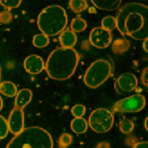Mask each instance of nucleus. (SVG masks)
<instances>
[{
    "instance_id": "nucleus-1",
    "label": "nucleus",
    "mask_w": 148,
    "mask_h": 148,
    "mask_svg": "<svg viewBox=\"0 0 148 148\" xmlns=\"http://www.w3.org/2000/svg\"><path fill=\"white\" fill-rule=\"evenodd\" d=\"M116 27L123 35L136 40L148 38V8L141 3H127L116 15Z\"/></svg>"
},
{
    "instance_id": "nucleus-2",
    "label": "nucleus",
    "mask_w": 148,
    "mask_h": 148,
    "mask_svg": "<svg viewBox=\"0 0 148 148\" xmlns=\"http://www.w3.org/2000/svg\"><path fill=\"white\" fill-rule=\"evenodd\" d=\"M79 60L78 53L73 48L59 47L53 51L47 58V73L55 80L68 79L75 72Z\"/></svg>"
},
{
    "instance_id": "nucleus-3",
    "label": "nucleus",
    "mask_w": 148,
    "mask_h": 148,
    "mask_svg": "<svg viewBox=\"0 0 148 148\" xmlns=\"http://www.w3.org/2000/svg\"><path fill=\"white\" fill-rule=\"evenodd\" d=\"M53 140L43 128L32 126L24 128L10 141L6 148H53Z\"/></svg>"
},
{
    "instance_id": "nucleus-4",
    "label": "nucleus",
    "mask_w": 148,
    "mask_h": 148,
    "mask_svg": "<svg viewBox=\"0 0 148 148\" xmlns=\"http://www.w3.org/2000/svg\"><path fill=\"white\" fill-rule=\"evenodd\" d=\"M68 22L65 10L59 5H51L43 9L38 15L37 24L43 34L54 36L64 31Z\"/></svg>"
},
{
    "instance_id": "nucleus-5",
    "label": "nucleus",
    "mask_w": 148,
    "mask_h": 148,
    "mask_svg": "<svg viewBox=\"0 0 148 148\" xmlns=\"http://www.w3.org/2000/svg\"><path fill=\"white\" fill-rule=\"evenodd\" d=\"M111 64L106 60L94 61L87 69L84 76V82L86 86L92 89L100 86L112 73Z\"/></svg>"
},
{
    "instance_id": "nucleus-6",
    "label": "nucleus",
    "mask_w": 148,
    "mask_h": 148,
    "mask_svg": "<svg viewBox=\"0 0 148 148\" xmlns=\"http://www.w3.org/2000/svg\"><path fill=\"white\" fill-rule=\"evenodd\" d=\"M114 116L111 112L104 108H98L91 113L89 118L90 127L95 132L103 133L112 127Z\"/></svg>"
},
{
    "instance_id": "nucleus-7",
    "label": "nucleus",
    "mask_w": 148,
    "mask_h": 148,
    "mask_svg": "<svg viewBox=\"0 0 148 148\" xmlns=\"http://www.w3.org/2000/svg\"><path fill=\"white\" fill-rule=\"evenodd\" d=\"M145 97L141 94L132 95L117 101L113 106V110L119 112H137L145 106Z\"/></svg>"
},
{
    "instance_id": "nucleus-8",
    "label": "nucleus",
    "mask_w": 148,
    "mask_h": 148,
    "mask_svg": "<svg viewBox=\"0 0 148 148\" xmlns=\"http://www.w3.org/2000/svg\"><path fill=\"white\" fill-rule=\"evenodd\" d=\"M89 40L93 46L99 49L108 47L112 41L110 32L103 29L102 27L93 28L90 34Z\"/></svg>"
},
{
    "instance_id": "nucleus-9",
    "label": "nucleus",
    "mask_w": 148,
    "mask_h": 148,
    "mask_svg": "<svg viewBox=\"0 0 148 148\" xmlns=\"http://www.w3.org/2000/svg\"><path fill=\"white\" fill-rule=\"evenodd\" d=\"M138 83L137 79L134 74L125 73L116 80L114 86L118 93L123 94L134 90L137 86Z\"/></svg>"
},
{
    "instance_id": "nucleus-10",
    "label": "nucleus",
    "mask_w": 148,
    "mask_h": 148,
    "mask_svg": "<svg viewBox=\"0 0 148 148\" xmlns=\"http://www.w3.org/2000/svg\"><path fill=\"white\" fill-rule=\"evenodd\" d=\"M24 112L23 109L14 107L8 118L9 130L12 134L16 135L24 129Z\"/></svg>"
},
{
    "instance_id": "nucleus-11",
    "label": "nucleus",
    "mask_w": 148,
    "mask_h": 148,
    "mask_svg": "<svg viewBox=\"0 0 148 148\" xmlns=\"http://www.w3.org/2000/svg\"><path fill=\"white\" fill-rule=\"evenodd\" d=\"M24 67L28 73L37 74L40 73L45 68L43 59L37 55H32L26 58L24 61Z\"/></svg>"
},
{
    "instance_id": "nucleus-12",
    "label": "nucleus",
    "mask_w": 148,
    "mask_h": 148,
    "mask_svg": "<svg viewBox=\"0 0 148 148\" xmlns=\"http://www.w3.org/2000/svg\"><path fill=\"white\" fill-rule=\"evenodd\" d=\"M33 93L30 89L25 88L17 92L14 102V107L23 109L30 103L32 98Z\"/></svg>"
},
{
    "instance_id": "nucleus-13",
    "label": "nucleus",
    "mask_w": 148,
    "mask_h": 148,
    "mask_svg": "<svg viewBox=\"0 0 148 148\" xmlns=\"http://www.w3.org/2000/svg\"><path fill=\"white\" fill-rule=\"evenodd\" d=\"M59 40L62 47L72 48L77 43V37L75 33L67 29L61 33Z\"/></svg>"
},
{
    "instance_id": "nucleus-14",
    "label": "nucleus",
    "mask_w": 148,
    "mask_h": 148,
    "mask_svg": "<svg viewBox=\"0 0 148 148\" xmlns=\"http://www.w3.org/2000/svg\"><path fill=\"white\" fill-rule=\"evenodd\" d=\"M91 2L97 8L112 11L117 9L122 1H92Z\"/></svg>"
},
{
    "instance_id": "nucleus-15",
    "label": "nucleus",
    "mask_w": 148,
    "mask_h": 148,
    "mask_svg": "<svg viewBox=\"0 0 148 148\" xmlns=\"http://www.w3.org/2000/svg\"><path fill=\"white\" fill-rule=\"evenodd\" d=\"M0 92L7 97H12L16 96L18 89L16 86L12 82L3 81L0 83Z\"/></svg>"
},
{
    "instance_id": "nucleus-16",
    "label": "nucleus",
    "mask_w": 148,
    "mask_h": 148,
    "mask_svg": "<svg viewBox=\"0 0 148 148\" xmlns=\"http://www.w3.org/2000/svg\"><path fill=\"white\" fill-rule=\"evenodd\" d=\"M71 128L77 134H82L87 130L88 124L83 118H75L71 122Z\"/></svg>"
},
{
    "instance_id": "nucleus-17",
    "label": "nucleus",
    "mask_w": 148,
    "mask_h": 148,
    "mask_svg": "<svg viewBox=\"0 0 148 148\" xmlns=\"http://www.w3.org/2000/svg\"><path fill=\"white\" fill-rule=\"evenodd\" d=\"M71 31L74 33L80 32L84 31L87 27V23L84 19L77 18L73 19L71 23Z\"/></svg>"
},
{
    "instance_id": "nucleus-18",
    "label": "nucleus",
    "mask_w": 148,
    "mask_h": 148,
    "mask_svg": "<svg viewBox=\"0 0 148 148\" xmlns=\"http://www.w3.org/2000/svg\"><path fill=\"white\" fill-rule=\"evenodd\" d=\"M69 6L75 13H80L87 9L88 4L86 1H70Z\"/></svg>"
},
{
    "instance_id": "nucleus-19",
    "label": "nucleus",
    "mask_w": 148,
    "mask_h": 148,
    "mask_svg": "<svg viewBox=\"0 0 148 148\" xmlns=\"http://www.w3.org/2000/svg\"><path fill=\"white\" fill-rule=\"evenodd\" d=\"M34 45L38 48L45 47L49 43L48 37L43 34H38L34 36L33 39Z\"/></svg>"
},
{
    "instance_id": "nucleus-20",
    "label": "nucleus",
    "mask_w": 148,
    "mask_h": 148,
    "mask_svg": "<svg viewBox=\"0 0 148 148\" xmlns=\"http://www.w3.org/2000/svg\"><path fill=\"white\" fill-rule=\"evenodd\" d=\"M101 25L102 28L110 32L116 27V18L112 16H106L102 20Z\"/></svg>"
},
{
    "instance_id": "nucleus-21",
    "label": "nucleus",
    "mask_w": 148,
    "mask_h": 148,
    "mask_svg": "<svg viewBox=\"0 0 148 148\" xmlns=\"http://www.w3.org/2000/svg\"><path fill=\"white\" fill-rule=\"evenodd\" d=\"M119 129L123 133L129 134L134 129V124L132 121L128 119H123L119 124Z\"/></svg>"
},
{
    "instance_id": "nucleus-22",
    "label": "nucleus",
    "mask_w": 148,
    "mask_h": 148,
    "mask_svg": "<svg viewBox=\"0 0 148 148\" xmlns=\"http://www.w3.org/2000/svg\"><path fill=\"white\" fill-rule=\"evenodd\" d=\"M73 137L71 135L68 133H63L59 139V148H67L71 145Z\"/></svg>"
},
{
    "instance_id": "nucleus-23",
    "label": "nucleus",
    "mask_w": 148,
    "mask_h": 148,
    "mask_svg": "<svg viewBox=\"0 0 148 148\" xmlns=\"http://www.w3.org/2000/svg\"><path fill=\"white\" fill-rule=\"evenodd\" d=\"M9 131L8 121L0 115V140L6 137Z\"/></svg>"
},
{
    "instance_id": "nucleus-24",
    "label": "nucleus",
    "mask_w": 148,
    "mask_h": 148,
    "mask_svg": "<svg viewBox=\"0 0 148 148\" xmlns=\"http://www.w3.org/2000/svg\"><path fill=\"white\" fill-rule=\"evenodd\" d=\"M72 114L75 118H81L86 112V107L82 104L74 106L71 109Z\"/></svg>"
},
{
    "instance_id": "nucleus-25",
    "label": "nucleus",
    "mask_w": 148,
    "mask_h": 148,
    "mask_svg": "<svg viewBox=\"0 0 148 148\" xmlns=\"http://www.w3.org/2000/svg\"><path fill=\"white\" fill-rule=\"evenodd\" d=\"M21 2V1H0V4L9 11L12 8L18 7Z\"/></svg>"
},
{
    "instance_id": "nucleus-26",
    "label": "nucleus",
    "mask_w": 148,
    "mask_h": 148,
    "mask_svg": "<svg viewBox=\"0 0 148 148\" xmlns=\"http://www.w3.org/2000/svg\"><path fill=\"white\" fill-rule=\"evenodd\" d=\"M12 16L10 11H3L0 13V22L8 24L12 21Z\"/></svg>"
},
{
    "instance_id": "nucleus-27",
    "label": "nucleus",
    "mask_w": 148,
    "mask_h": 148,
    "mask_svg": "<svg viewBox=\"0 0 148 148\" xmlns=\"http://www.w3.org/2000/svg\"><path fill=\"white\" fill-rule=\"evenodd\" d=\"M141 81L145 87H148V67L144 69L141 75Z\"/></svg>"
},
{
    "instance_id": "nucleus-28",
    "label": "nucleus",
    "mask_w": 148,
    "mask_h": 148,
    "mask_svg": "<svg viewBox=\"0 0 148 148\" xmlns=\"http://www.w3.org/2000/svg\"><path fill=\"white\" fill-rule=\"evenodd\" d=\"M132 148H148V143L147 141L139 142L135 144Z\"/></svg>"
},
{
    "instance_id": "nucleus-29",
    "label": "nucleus",
    "mask_w": 148,
    "mask_h": 148,
    "mask_svg": "<svg viewBox=\"0 0 148 148\" xmlns=\"http://www.w3.org/2000/svg\"><path fill=\"white\" fill-rule=\"evenodd\" d=\"M96 148H110V145L106 142L99 143L96 146Z\"/></svg>"
},
{
    "instance_id": "nucleus-30",
    "label": "nucleus",
    "mask_w": 148,
    "mask_h": 148,
    "mask_svg": "<svg viewBox=\"0 0 148 148\" xmlns=\"http://www.w3.org/2000/svg\"><path fill=\"white\" fill-rule=\"evenodd\" d=\"M143 47L144 50L146 53L148 52V38L145 40L144 41L143 43Z\"/></svg>"
},
{
    "instance_id": "nucleus-31",
    "label": "nucleus",
    "mask_w": 148,
    "mask_h": 148,
    "mask_svg": "<svg viewBox=\"0 0 148 148\" xmlns=\"http://www.w3.org/2000/svg\"><path fill=\"white\" fill-rule=\"evenodd\" d=\"M144 126L145 130L147 131V130H148V118L147 117H146V118L145 120Z\"/></svg>"
},
{
    "instance_id": "nucleus-32",
    "label": "nucleus",
    "mask_w": 148,
    "mask_h": 148,
    "mask_svg": "<svg viewBox=\"0 0 148 148\" xmlns=\"http://www.w3.org/2000/svg\"><path fill=\"white\" fill-rule=\"evenodd\" d=\"M3 101L2 98L0 96V111L1 110V109L3 108Z\"/></svg>"
},
{
    "instance_id": "nucleus-33",
    "label": "nucleus",
    "mask_w": 148,
    "mask_h": 148,
    "mask_svg": "<svg viewBox=\"0 0 148 148\" xmlns=\"http://www.w3.org/2000/svg\"><path fill=\"white\" fill-rule=\"evenodd\" d=\"M1 67H0V80H1Z\"/></svg>"
}]
</instances>
